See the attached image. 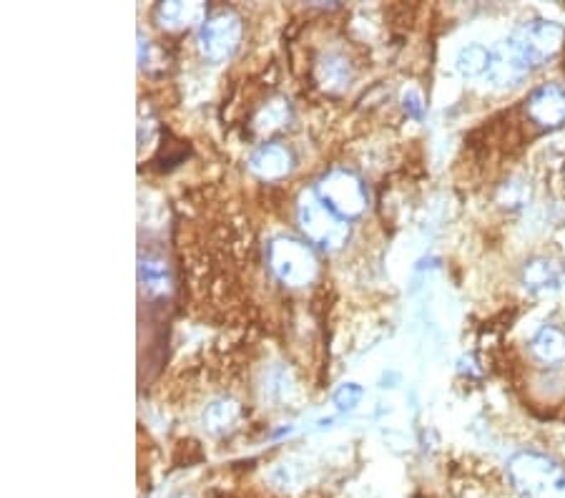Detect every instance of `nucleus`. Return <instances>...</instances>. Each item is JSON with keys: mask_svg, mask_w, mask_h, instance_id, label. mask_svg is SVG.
<instances>
[{"mask_svg": "<svg viewBox=\"0 0 565 498\" xmlns=\"http://www.w3.org/2000/svg\"><path fill=\"white\" fill-rule=\"evenodd\" d=\"M249 169H252L257 177L267 179H282L287 177L289 169H292V151L284 144H264L249 159Z\"/></svg>", "mask_w": 565, "mask_h": 498, "instance_id": "nucleus-9", "label": "nucleus"}, {"mask_svg": "<svg viewBox=\"0 0 565 498\" xmlns=\"http://www.w3.org/2000/svg\"><path fill=\"white\" fill-rule=\"evenodd\" d=\"M239 415H242V408L234 400H214L206 408L204 423L211 433H226L229 428L237 426Z\"/></svg>", "mask_w": 565, "mask_h": 498, "instance_id": "nucleus-13", "label": "nucleus"}, {"mask_svg": "<svg viewBox=\"0 0 565 498\" xmlns=\"http://www.w3.org/2000/svg\"><path fill=\"white\" fill-rule=\"evenodd\" d=\"M560 277H563V267L558 262L548 260V257H533V260L525 262L523 272H520V282L533 295L558 290Z\"/></svg>", "mask_w": 565, "mask_h": 498, "instance_id": "nucleus-10", "label": "nucleus"}, {"mask_svg": "<svg viewBox=\"0 0 565 498\" xmlns=\"http://www.w3.org/2000/svg\"><path fill=\"white\" fill-rule=\"evenodd\" d=\"M242 41V18L234 11H216L199 28V51L206 61L224 63Z\"/></svg>", "mask_w": 565, "mask_h": 498, "instance_id": "nucleus-6", "label": "nucleus"}, {"mask_svg": "<svg viewBox=\"0 0 565 498\" xmlns=\"http://www.w3.org/2000/svg\"><path fill=\"white\" fill-rule=\"evenodd\" d=\"M156 21L166 28V31H181V28H189L194 23H204V6L201 3H161L156 8Z\"/></svg>", "mask_w": 565, "mask_h": 498, "instance_id": "nucleus-12", "label": "nucleus"}, {"mask_svg": "<svg viewBox=\"0 0 565 498\" xmlns=\"http://www.w3.org/2000/svg\"><path fill=\"white\" fill-rule=\"evenodd\" d=\"M317 78L327 89H342L350 81V66L342 56H327L317 66Z\"/></svg>", "mask_w": 565, "mask_h": 498, "instance_id": "nucleus-15", "label": "nucleus"}, {"mask_svg": "<svg viewBox=\"0 0 565 498\" xmlns=\"http://www.w3.org/2000/svg\"><path fill=\"white\" fill-rule=\"evenodd\" d=\"M525 111H528V119L540 129H560V126H565V89H560L555 83L540 86L530 94Z\"/></svg>", "mask_w": 565, "mask_h": 498, "instance_id": "nucleus-7", "label": "nucleus"}, {"mask_svg": "<svg viewBox=\"0 0 565 498\" xmlns=\"http://www.w3.org/2000/svg\"><path fill=\"white\" fill-rule=\"evenodd\" d=\"M181 498H191V496H181Z\"/></svg>", "mask_w": 565, "mask_h": 498, "instance_id": "nucleus-19", "label": "nucleus"}, {"mask_svg": "<svg viewBox=\"0 0 565 498\" xmlns=\"http://www.w3.org/2000/svg\"><path fill=\"white\" fill-rule=\"evenodd\" d=\"M402 104H405V111L412 119H422V114H425V101H422L420 91H405V94H402Z\"/></svg>", "mask_w": 565, "mask_h": 498, "instance_id": "nucleus-18", "label": "nucleus"}, {"mask_svg": "<svg viewBox=\"0 0 565 498\" xmlns=\"http://www.w3.org/2000/svg\"><path fill=\"white\" fill-rule=\"evenodd\" d=\"M362 395H365V390H362L360 385L347 383V385H342L337 393H334V405H337L339 410H352L355 405H360Z\"/></svg>", "mask_w": 565, "mask_h": 498, "instance_id": "nucleus-17", "label": "nucleus"}, {"mask_svg": "<svg viewBox=\"0 0 565 498\" xmlns=\"http://www.w3.org/2000/svg\"><path fill=\"white\" fill-rule=\"evenodd\" d=\"M269 267L279 282L304 287L317 277V257L307 242L294 237H277L269 244Z\"/></svg>", "mask_w": 565, "mask_h": 498, "instance_id": "nucleus-3", "label": "nucleus"}, {"mask_svg": "<svg viewBox=\"0 0 565 498\" xmlns=\"http://www.w3.org/2000/svg\"><path fill=\"white\" fill-rule=\"evenodd\" d=\"M528 71L530 66L523 61V56L515 51L510 41L500 43V46L493 51V56H490L488 78L495 83V86H510V83L520 81Z\"/></svg>", "mask_w": 565, "mask_h": 498, "instance_id": "nucleus-8", "label": "nucleus"}, {"mask_svg": "<svg viewBox=\"0 0 565 498\" xmlns=\"http://www.w3.org/2000/svg\"><path fill=\"white\" fill-rule=\"evenodd\" d=\"M490 56H493V51H488L485 46H478V43L465 46L458 56V71L468 78L483 76L490 68Z\"/></svg>", "mask_w": 565, "mask_h": 498, "instance_id": "nucleus-14", "label": "nucleus"}, {"mask_svg": "<svg viewBox=\"0 0 565 498\" xmlns=\"http://www.w3.org/2000/svg\"><path fill=\"white\" fill-rule=\"evenodd\" d=\"M141 282L146 285V290L151 292H164L166 290V265L154 257L141 260Z\"/></svg>", "mask_w": 565, "mask_h": 498, "instance_id": "nucleus-16", "label": "nucleus"}, {"mask_svg": "<svg viewBox=\"0 0 565 498\" xmlns=\"http://www.w3.org/2000/svg\"><path fill=\"white\" fill-rule=\"evenodd\" d=\"M317 197L342 219L360 217L367 209V189L357 174L347 169H332L317 184Z\"/></svg>", "mask_w": 565, "mask_h": 498, "instance_id": "nucleus-4", "label": "nucleus"}, {"mask_svg": "<svg viewBox=\"0 0 565 498\" xmlns=\"http://www.w3.org/2000/svg\"><path fill=\"white\" fill-rule=\"evenodd\" d=\"M508 476L523 498H565V468L543 453H515L508 461Z\"/></svg>", "mask_w": 565, "mask_h": 498, "instance_id": "nucleus-1", "label": "nucleus"}, {"mask_svg": "<svg viewBox=\"0 0 565 498\" xmlns=\"http://www.w3.org/2000/svg\"><path fill=\"white\" fill-rule=\"evenodd\" d=\"M530 355L538 360L540 365L548 368H558L565 363V332L553 325H545L535 332V338L530 340Z\"/></svg>", "mask_w": 565, "mask_h": 498, "instance_id": "nucleus-11", "label": "nucleus"}, {"mask_svg": "<svg viewBox=\"0 0 565 498\" xmlns=\"http://www.w3.org/2000/svg\"><path fill=\"white\" fill-rule=\"evenodd\" d=\"M297 219L302 224V232L307 242L317 244L322 249H339L350 237L347 219L339 217L337 212L327 207L317 192L302 194L297 207Z\"/></svg>", "mask_w": 565, "mask_h": 498, "instance_id": "nucleus-2", "label": "nucleus"}, {"mask_svg": "<svg viewBox=\"0 0 565 498\" xmlns=\"http://www.w3.org/2000/svg\"><path fill=\"white\" fill-rule=\"evenodd\" d=\"M508 41L530 68H538L558 56L560 48L565 46V31L553 21H530L520 26Z\"/></svg>", "mask_w": 565, "mask_h": 498, "instance_id": "nucleus-5", "label": "nucleus"}]
</instances>
